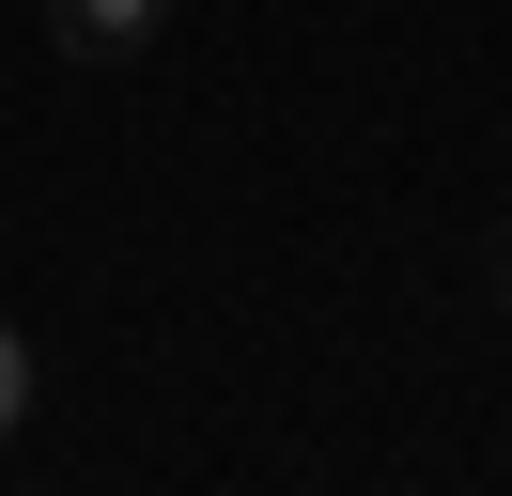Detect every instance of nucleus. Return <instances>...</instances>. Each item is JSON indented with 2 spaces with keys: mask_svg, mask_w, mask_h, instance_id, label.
I'll list each match as a JSON object with an SVG mask.
<instances>
[{
  "mask_svg": "<svg viewBox=\"0 0 512 496\" xmlns=\"http://www.w3.org/2000/svg\"><path fill=\"white\" fill-rule=\"evenodd\" d=\"M156 16L171 0H47V47L63 62H125V47H156Z\"/></svg>",
  "mask_w": 512,
  "mask_h": 496,
  "instance_id": "f257e3e1",
  "label": "nucleus"
},
{
  "mask_svg": "<svg viewBox=\"0 0 512 496\" xmlns=\"http://www.w3.org/2000/svg\"><path fill=\"white\" fill-rule=\"evenodd\" d=\"M16 419H32V341L0 326V434H16Z\"/></svg>",
  "mask_w": 512,
  "mask_h": 496,
  "instance_id": "f03ea898",
  "label": "nucleus"
},
{
  "mask_svg": "<svg viewBox=\"0 0 512 496\" xmlns=\"http://www.w3.org/2000/svg\"><path fill=\"white\" fill-rule=\"evenodd\" d=\"M497 310H512V279H497Z\"/></svg>",
  "mask_w": 512,
  "mask_h": 496,
  "instance_id": "7ed1b4c3",
  "label": "nucleus"
}]
</instances>
